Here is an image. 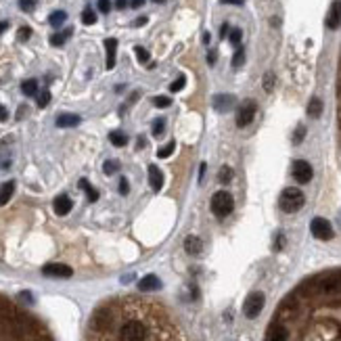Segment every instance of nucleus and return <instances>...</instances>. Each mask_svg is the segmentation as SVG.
I'll use <instances>...</instances> for the list:
<instances>
[{"label": "nucleus", "mask_w": 341, "mask_h": 341, "mask_svg": "<svg viewBox=\"0 0 341 341\" xmlns=\"http://www.w3.org/2000/svg\"><path fill=\"white\" fill-rule=\"evenodd\" d=\"M145 23H147V17H138V19L134 21V26H136V28H140V26H145Z\"/></svg>", "instance_id": "nucleus-47"}, {"label": "nucleus", "mask_w": 341, "mask_h": 341, "mask_svg": "<svg viewBox=\"0 0 341 341\" xmlns=\"http://www.w3.org/2000/svg\"><path fill=\"white\" fill-rule=\"evenodd\" d=\"M153 3H157V5H161V3H166V0H153Z\"/></svg>", "instance_id": "nucleus-54"}, {"label": "nucleus", "mask_w": 341, "mask_h": 341, "mask_svg": "<svg viewBox=\"0 0 341 341\" xmlns=\"http://www.w3.org/2000/svg\"><path fill=\"white\" fill-rule=\"evenodd\" d=\"M163 126H166V122H163V120H155V122H153V136H161L163 134Z\"/></svg>", "instance_id": "nucleus-35"}, {"label": "nucleus", "mask_w": 341, "mask_h": 341, "mask_svg": "<svg viewBox=\"0 0 341 341\" xmlns=\"http://www.w3.org/2000/svg\"><path fill=\"white\" fill-rule=\"evenodd\" d=\"M99 11H101V13H109V11H111V3H109V0H99Z\"/></svg>", "instance_id": "nucleus-38"}, {"label": "nucleus", "mask_w": 341, "mask_h": 341, "mask_svg": "<svg viewBox=\"0 0 341 341\" xmlns=\"http://www.w3.org/2000/svg\"><path fill=\"white\" fill-rule=\"evenodd\" d=\"M184 249H186V253H189V255H197V253H201L203 243H201V239H199V237L191 234V237H186V241H184Z\"/></svg>", "instance_id": "nucleus-15"}, {"label": "nucleus", "mask_w": 341, "mask_h": 341, "mask_svg": "<svg viewBox=\"0 0 341 341\" xmlns=\"http://www.w3.org/2000/svg\"><path fill=\"white\" fill-rule=\"evenodd\" d=\"M211 103H214V109H216V111L226 113V111L232 107V105H234V97H232V95H216Z\"/></svg>", "instance_id": "nucleus-10"}, {"label": "nucleus", "mask_w": 341, "mask_h": 341, "mask_svg": "<svg viewBox=\"0 0 341 341\" xmlns=\"http://www.w3.org/2000/svg\"><path fill=\"white\" fill-rule=\"evenodd\" d=\"M341 26V0H335L331 5V11L326 15V28L328 30H337Z\"/></svg>", "instance_id": "nucleus-9"}, {"label": "nucleus", "mask_w": 341, "mask_h": 341, "mask_svg": "<svg viewBox=\"0 0 341 341\" xmlns=\"http://www.w3.org/2000/svg\"><path fill=\"white\" fill-rule=\"evenodd\" d=\"M218 178H220V182H222V184L230 182V180H232V168L222 166V168H220V174H218Z\"/></svg>", "instance_id": "nucleus-26"}, {"label": "nucleus", "mask_w": 341, "mask_h": 341, "mask_svg": "<svg viewBox=\"0 0 341 341\" xmlns=\"http://www.w3.org/2000/svg\"><path fill=\"white\" fill-rule=\"evenodd\" d=\"M293 178H295L297 182H301V184L310 182L312 180V166L308 161L297 159L295 163H293Z\"/></svg>", "instance_id": "nucleus-6"}, {"label": "nucleus", "mask_w": 341, "mask_h": 341, "mask_svg": "<svg viewBox=\"0 0 341 341\" xmlns=\"http://www.w3.org/2000/svg\"><path fill=\"white\" fill-rule=\"evenodd\" d=\"M220 3H222V5H237V7H241L245 0H220Z\"/></svg>", "instance_id": "nucleus-43"}, {"label": "nucleus", "mask_w": 341, "mask_h": 341, "mask_svg": "<svg viewBox=\"0 0 341 341\" xmlns=\"http://www.w3.org/2000/svg\"><path fill=\"white\" fill-rule=\"evenodd\" d=\"M80 189H84V191H86L88 201H97V199H99V193H97V191H95V189H92V186L88 184V180H84V178H82V180H80Z\"/></svg>", "instance_id": "nucleus-23"}, {"label": "nucleus", "mask_w": 341, "mask_h": 341, "mask_svg": "<svg viewBox=\"0 0 341 341\" xmlns=\"http://www.w3.org/2000/svg\"><path fill=\"white\" fill-rule=\"evenodd\" d=\"M30 36H32V30H30V28H21V30H19V34H17V38H19V40H28Z\"/></svg>", "instance_id": "nucleus-39"}, {"label": "nucleus", "mask_w": 341, "mask_h": 341, "mask_svg": "<svg viewBox=\"0 0 341 341\" xmlns=\"http://www.w3.org/2000/svg\"><path fill=\"white\" fill-rule=\"evenodd\" d=\"M149 182H151V189L153 191H161L163 186V174L157 166H149Z\"/></svg>", "instance_id": "nucleus-12"}, {"label": "nucleus", "mask_w": 341, "mask_h": 341, "mask_svg": "<svg viewBox=\"0 0 341 341\" xmlns=\"http://www.w3.org/2000/svg\"><path fill=\"white\" fill-rule=\"evenodd\" d=\"M245 63V49H237V53H234V57H232V67H241Z\"/></svg>", "instance_id": "nucleus-29"}, {"label": "nucleus", "mask_w": 341, "mask_h": 341, "mask_svg": "<svg viewBox=\"0 0 341 341\" xmlns=\"http://www.w3.org/2000/svg\"><path fill=\"white\" fill-rule=\"evenodd\" d=\"M82 23H86V26H92V23H97V13L92 11L90 7L82 11Z\"/></svg>", "instance_id": "nucleus-25"}, {"label": "nucleus", "mask_w": 341, "mask_h": 341, "mask_svg": "<svg viewBox=\"0 0 341 341\" xmlns=\"http://www.w3.org/2000/svg\"><path fill=\"white\" fill-rule=\"evenodd\" d=\"M203 44H209V34H203Z\"/></svg>", "instance_id": "nucleus-53"}, {"label": "nucleus", "mask_w": 341, "mask_h": 341, "mask_svg": "<svg viewBox=\"0 0 341 341\" xmlns=\"http://www.w3.org/2000/svg\"><path fill=\"white\" fill-rule=\"evenodd\" d=\"M126 5H128V0H115V7H117V9H126Z\"/></svg>", "instance_id": "nucleus-49"}, {"label": "nucleus", "mask_w": 341, "mask_h": 341, "mask_svg": "<svg viewBox=\"0 0 341 341\" xmlns=\"http://www.w3.org/2000/svg\"><path fill=\"white\" fill-rule=\"evenodd\" d=\"M184 84H186V78H184V76H178V80H174L172 84H170V92H180V90L184 88Z\"/></svg>", "instance_id": "nucleus-30"}, {"label": "nucleus", "mask_w": 341, "mask_h": 341, "mask_svg": "<svg viewBox=\"0 0 341 341\" xmlns=\"http://www.w3.org/2000/svg\"><path fill=\"white\" fill-rule=\"evenodd\" d=\"M207 63H209V65H214V63H216V53H214V51H211V53L207 55Z\"/></svg>", "instance_id": "nucleus-46"}, {"label": "nucleus", "mask_w": 341, "mask_h": 341, "mask_svg": "<svg viewBox=\"0 0 341 341\" xmlns=\"http://www.w3.org/2000/svg\"><path fill=\"white\" fill-rule=\"evenodd\" d=\"M228 38H230V42H232L234 46H239V44H241V38H243V32H241L239 28H234V30H230Z\"/></svg>", "instance_id": "nucleus-31"}, {"label": "nucleus", "mask_w": 341, "mask_h": 341, "mask_svg": "<svg viewBox=\"0 0 341 341\" xmlns=\"http://www.w3.org/2000/svg\"><path fill=\"white\" fill-rule=\"evenodd\" d=\"M232 207H234V201H232V197L226 191H220V193H216L214 197H211V211H214L218 218L228 216L232 211Z\"/></svg>", "instance_id": "nucleus-3"}, {"label": "nucleus", "mask_w": 341, "mask_h": 341, "mask_svg": "<svg viewBox=\"0 0 341 341\" xmlns=\"http://www.w3.org/2000/svg\"><path fill=\"white\" fill-rule=\"evenodd\" d=\"M82 120H80V115H74V113H61L57 117V126L59 128H74V126H78Z\"/></svg>", "instance_id": "nucleus-16"}, {"label": "nucleus", "mask_w": 341, "mask_h": 341, "mask_svg": "<svg viewBox=\"0 0 341 341\" xmlns=\"http://www.w3.org/2000/svg\"><path fill=\"white\" fill-rule=\"evenodd\" d=\"M310 230H312L314 237L320 239V241L333 239V226L328 224V220H324V218H314L312 224H310Z\"/></svg>", "instance_id": "nucleus-5"}, {"label": "nucleus", "mask_w": 341, "mask_h": 341, "mask_svg": "<svg viewBox=\"0 0 341 341\" xmlns=\"http://www.w3.org/2000/svg\"><path fill=\"white\" fill-rule=\"evenodd\" d=\"M305 203L303 199V193L299 189H285L283 195H280V209L287 211V214H295L297 209H301Z\"/></svg>", "instance_id": "nucleus-1"}, {"label": "nucleus", "mask_w": 341, "mask_h": 341, "mask_svg": "<svg viewBox=\"0 0 341 341\" xmlns=\"http://www.w3.org/2000/svg\"><path fill=\"white\" fill-rule=\"evenodd\" d=\"M174 149H176V143L172 140V143H168V145L163 147V149H159V151H157V157H159V159H166V157H170L172 153H174Z\"/></svg>", "instance_id": "nucleus-28"}, {"label": "nucleus", "mask_w": 341, "mask_h": 341, "mask_svg": "<svg viewBox=\"0 0 341 341\" xmlns=\"http://www.w3.org/2000/svg\"><path fill=\"white\" fill-rule=\"evenodd\" d=\"M109 140H111V145H115V147H124V145L128 143V136H126L122 130H113V132L109 134Z\"/></svg>", "instance_id": "nucleus-21"}, {"label": "nucleus", "mask_w": 341, "mask_h": 341, "mask_svg": "<svg viewBox=\"0 0 341 341\" xmlns=\"http://www.w3.org/2000/svg\"><path fill=\"white\" fill-rule=\"evenodd\" d=\"M322 113V101L320 99H312L308 105V115L310 117H318Z\"/></svg>", "instance_id": "nucleus-22"}, {"label": "nucleus", "mask_w": 341, "mask_h": 341, "mask_svg": "<svg viewBox=\"0 0 341 341\" xmlns=\"http://www.w3.org/2000/svg\"><path fill=\"white\" fill-rule=\"evenodd\" d=\"M34 5H36L34 0H19V7H21L23 11H32V9H34Z\"/></svg>", "instance_id": "nucleus-40"}, {"label": "nucleus", "mask_w": 341, "mask_h": 341, "mask_svg": "<svg viewBox=\"0 0 341 341\" xmlns=\"http://www.w3.org/2000/svg\"><path fill=\"white\" fill-rule=\"evenodd\" d=\"M303 136H305V128H303V126H299V128H297V132L293 134V143H295V145H297V143H301Z\"/></svg>", "instance_id": "nucleus-36"}, {"label": "nucleus", "mask_w": 341, "mask_h": 341, "mask_svg": "<svg viewBox=\"0 0 341 341\" xmlns=\"http://www.w3.org/2000/svg\"><path fill=\"white\" fill-rule=\"evenodd\" d=\"M9 30V23L7 21H0V34H5Z\"/></svg>", "instance_id": "nucleus-50"}, {"label": "nucleus", "mask_w": 341, "mask_h": 341, "mask_svg": "<svg viewBox=\"0 0 341 341\" xmlns=\"http://www.w3.org/2000/svg\"><path fill=\"white\" fill-rule=\"evenodd\" d=\"M153 105H155V107H170L172 99L170 97H155L153 99Z\"/></svg>", "instance_id": "nucleus-34"}, {"label": "nucleus", "mask_w": 341, "mask_h": 341, "mask_svg": "<svg viewBox=\"0 0 341 341\" xmlns=\"http://www.w3.org/2000/svg\"><path fill=\"white\" fill-rule=\"evenodd\" d=\"M283 243H285V239L278 237V239H276V249H280V247H283Z\"/></svg>", "instance_id": "nucleus-51"}, {"label": "nucleus", "mask_w": 341, "mask_h": 341, "mask_svg": "<svg viewBox=\"0 0 341 341\" xmlns=\"http://www.w3.org/2000/svg\"><path fill=\"white\" fill-rule=\"evenodd\" d=\"M147 328L140 320H128L120 328V341H145Z\"/></svg>", "instance_id": "nucleus-2"}, {"label": "nucleus", "mask_w": 341, "mask_h": 341, "mask_svg": "<svg viewBox=\"0 0 341 341\" xmlns=\"http://www.w3.org/2000/svg\"><path fill=\"white\" fill-rule=\"evenodd\" d=\"M105 51H107V69L115 67V53H117V40L115 38H107L105 40Z\"/></svg>", "instance_id": "nucleus-14"}, {"label": "nucleus", "mask_w": 341, "mask_h": 341, "mask_svg": "<svg viewBox=\"0 0 341 341\" xmlns=\"http://www.w3.org/2000/svg\"><path fill=\"white\" fill-rule=\"evenodd\" d=\"M53 207H55V211L59 216H67L69 211H72V207H74V203H72V199H69L67 195H59L57 199H55V203H53Z\"/></svg>", "instance_id": "nucleus-11"}, {"label": "nucleus", "mask_w": 341, "mask_h": 341, "mask_svg": "<svg viewBox=\"0 0 341 341\" xmlns=\"http://www.w3.org/2000/svg\"><path fill=\"white\" fill-rule=\"evenodd\" d=\"M21 299H26V301H32V295H30V293H21Z\"/></svg>", "instance_id": "nucleus-52"}, {"label": "nucleus", "mask_w": 341, "mask_h": 341, "mask_svg": "<svg viewBox=\"0 0 341 341\" xmlns=\"http://www.w3.org/2000/svg\"><path fill=\"white\" fill-rule=\"evenodd\" d=\"M143 5H145V0H130V7H132V9H140Z\"/></svg>", "instance_id": "nucleus-44"}, {"label": "nucleus", "mask_w": 341, "mask_h": 341, "mask_svg": "<svg viewBox=\"0 0 341 341\" xmlns=\"http://www.w3.org/2000/svg\"><path fill=\"white\" fill-rule=\"evenodd\" d=\"M21 92L26 97H36L38 95V82L36 80H26L21 84Z\"/></svg>", "instance_id": "nucleus-18"}, {"label": "nucleus", "mask_w": 341, "mask_h": 341, "mask_svg": "<svg viewBox=\"0 0 341 341\" xmlns=\"http://www.w3.org/2000/svg\"><path fill=\"white\" fill-rule=\"evenodd\" d=\"M117 170H120V161L109 159V161H105V163H103V172H105V174H115Z\"/></svg>", "instance_id": "nucleus-27"}, {"label": "nucleus", "mask_w": 341, "mask_h": 341, "mask_svg": "<svg viewBox=\"0 0 341 341\" xmlns=\"http://www.w3.org/2000/svg\"><path fill=\"white\" fill-rule=\"evenodd\" d=\"M13 193H15V182L13 180H9V182H5L3 186H0V205H5L11 197H13Z\"/></svg>", "instance_id": "nucleus-17"}, {"label": "nucleus", "mask_w": 341, "mask_h": 341, "mask_svg": "<svg viewBox=\"0 0 341 341\" xmlns=\"http://www.w3.org/2000/svg\"><path fill=\"white\" fill-rule=\"evenodd\" d=\"M268 341H287V331L283 326H274L272 331H270V339Z\"/></svg>", "instance_id": "nucleus-24"}, {"label": "nucleus", "mask_w": 341, "mask_h": 341, "mask_svg": "<svg viewBox=\"0 0 341 341\" xmlns=\"http://www.w3.org/2000/svg\"><path fill=\"white\" fill-rule=\"evenodd\" d=\"M65 19H67V13L65 11H55V13L49 17V23L53 28H61L63 23H65Z\"/></svg>", "instance_id": "nucleus-19"}, {"label": "nucleus", "mask_w": 341, "mask_h": 341, "mask_svg": "<svg viewBox=\"0 0 341 341\" xmlns=\"http://www.w3.org/2000/svg\"><path fill=\"white\" fill-rule=\"evenodd\" d=\"M7 117H9V113H7V109L0 105V122H7Z\"/></svg>", "instance_id": "nucleus-45"}, {"label": "nucleus", "mask_w": 341, "mask_h": 341, "mask_svg": "<svg viewBox=\"0 0 341 341\" xmlns=\"http://www.w3.org/2000/svg\"><path fill=\"white\" fill-rule=\"evenodd\" d=\"M51 103V92L49 90H42L38 95V107H46V105Z\"/></svg>", "instance_id": "nucleus-33"}, {"label": "nucleus", "mask_w": 341, "mask_h": 341, "mask_svg": "<svg viewBox=\"0 0 341 341\" xmlns=\"http://www.w3.org/2000/svg\"><path fill=\"white\" fill-rule=\"evenodd\" d=\"M264 303H266L264 293H251V295L245 299V305H243L245 316H247V318H255V316H260Z\"/></svg>", "instance_id": "nucleus-4"}, {"label": "nucleus", "mask_w": 341, "mask_h": 341, "mask_svg": "<svg viewBox=\"0 0 341 341\" xmlns=\"http://www.w3.org/2000/svg\"><path fill=\"white\" fill-rule=\"evenodd\" d=\"M228 34H230V28H228V23H224V26L220 28V38H226Z\"/></svg>", "instance_id": "nucleus-42"}, {"label": "nucleus", "mask_w": 341, "mask_h": 341, "mask_svg": "<svg viewBox=\"0 0 341 341\" xmlns=\"http://www.w3.org/2000/svg\"><path fill=\"white\" fill-rule=\"evenodd\" d=\"M253 117H255V103H253V101H247L243 107L237 111V126H239V128L249 126V124L253 122Z\"/></svg>", "instance_id": "nucleus-7"}, {"label": "nucleus", "mask_w": 341, "mask_h": 341, "mask_svg": "<svg viewBox=\"0 0 341 341\" xmlns=\"http://www.w3.org/2000/svg\"><path fill=\"white\" fill-rule=\"evenodd\" d=\"M134 53H136V57H138L140 63H149V59H151V57H149V51H145L143 46H136Z\"/></svg>", "instance_id": "nucleus-32"}, {"label": "nucleus", "mask_w": 341, "mask_h": 341, "mask_svg": "<svg viewBox=\"0 0 341 341\" xmlns=\"http://www.w3.org/2000/svg\"><path fill=\"white\" fill-rule=\"evenodd\" d=\"M128 191H130V184H128L126 178H122V180H120V193H122V195H128Z\"/></svg>", "instance_id": "nucleus-41"}, {"label": "nucleus", "mask_w": 341, "mask_h": 341, "mask_svg": "<svg viewBox=\"0 0 341 341\" xmlns=\"http://www.w3.org/2000/svg\"><path fill=\"white\" fill-rule=\"evenodd\" d=\"M203 174H205V163H201V168H199V182H203Z\"/></svg>", "instance_id": "nucleus-48"}, {"label": "nucleus", "mask_w": 341, "mask_h": 341, "mask_svg": "<svg viewBox=\"0 0 341 341\" xmlns=\"http://www.w3.org/2000/svg\"><path fill=\"white\" fill-rule=\"evenodd\" d=\"M272 86H274V76H272V74H266V78H264V88L270 92V90H272Z\"/></svg>", "instance_id": "nucleus-37"}, {"label": "nucleus", "mask_w": 341, "mask_h": 341, "mask_svg": "<svg viewBox=\"0 0 341 341\" xmlns=\"http://www.w3.org/2000/svg\"><path fill=\"white\" fill-rule=\"evenodd\" d=\"M42 272L46 276H53V278H69L74 274V270L69 266H65V264H46L42 268Z\"/></svg>", "instance_id": "nucleus-8"}, {"label": "nucleus", "mask_w": 341, "mask_h": 341, "mask_svg": "<svg viewBox=\"0 0 341 341\" xmlns=\"http://www.w3.org/2000/svg\"><path fill=\"white\" fill-rule=\"evenodd\" d=\"M72 34H74V30H72V28H67L63 34H55V36H51V44H53V46H63V44H65V40H67L69 36H72Z\"/></svg>", "instance_id": "nucleus-20"}, {"label": "nucleus", "mask_w": 341, "mask_h": 341, "mask_svg": "<svg viewBox=\"0 0 341 341\" xmlns=\"http://www.w3.org/2000/svg\"><path fill=\"white\" fill-rule=\"evenodd\" d=\"M138 289L140 291H157V289H161V280L155 274H147L145 278H140Z\"/></svg>", "instance_id": "nucleus-13"}]
</instances>
